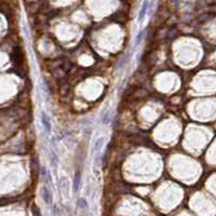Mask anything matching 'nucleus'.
<instances>
[{
	"instance_id": "f257e3e1",
	"label": "nucleus",
	"mask_w": 216,
	"mask_h": 216,
	"mask_svg": "<svg viewBox=\"0 0 216 216\" xmlns=\"http://www.w3.org/2000/svg\"><path fill=\"white\" fill-rule=\"evenodd\" d=\"M40 118H41V123H42V126H43L45 131L48 133V134H50V133L52 132V124H51L50 118L48 117V115H47L45 111L41 113Z\"/></svg>"
},
{
	"instance_id": "f03ea898",
	"label": "nucleus",
	"mask_w": 216,
	"mask_h": 216,
	"mask_svg": "<svg viewBox=\"0 0 216 216\" xmlns=\"http://www.w3.org/2000/svg\"><path fill=\"white\" fill-rule=\"evenodd\" d=\"M41 198L42 200L45 201V204H52V201H53V197H52V194L50 192L49 188L47 186H42L41 187Z\"/></svg>"
},
{
	"instance_id": "7ed1b4c3",
	"label": "nucleus",
	"mask_w": 216,
	"mask_h": 216,
	"mask_svg": "<svg viewBox=\"0 0 216 216\" xmlns=\"http://www.w3.org/2000/svg\"><path fill=\"white\" fill-rule=\"evenodd\" d=\"M104 144H105V137L101 136L99 138H96V140H95L94 144H93V151L95 153H99L103 149Z\"/></svg>"
},
{
	"instance_id": "20e7f679",
	"label": "nucleus",
	"mask_w": 216,
	"mask_h": 216,
	"mask_svg": "<svg viewBox=\"0 0 216 216\" xmlns=\"http://www.w3.org/2000/svg\"><path fill=\"white\" fill-rule=\"evenodd\" d=\"M148 5H149V1H148V0H145L144 2H143V5H142L140 14H138V21H140V22H143L144 18L146 16L147 10H148Z\"/></svg>"
},
{
	"instance_id": "39448f33",
	"label": "nucleus",
	"mask_w": 216,
	"mask_h": 216,
	"mask_svg": "<svg viewBox=\"0 0 216 216\" xmlns=\"http://www.w3.org/2000/svg\"><path fill=\"white\" fill-rule=\"evenodd\" d=\"M80 184H81V173L78 171V172H76V174H75V178H74V187H72V189H74V191H75V192L79 190Z\"/></svg>"
},
{
	"instance_id": "423d86ee",
	"label": "nucleus",
	"mask_w": 216,
	"mask_h": 216,
	"mask_svg": "<svg viewBox=\"0 0 216 216\" xmlns=\"http://www.w3.org/2000/svg\"><path fill=\"white\" fill-rule=\"evenodd\" d=\"M77 207H79V209H81V210H86V209L89 207V205H88V202H86V199L80 198L78 200V202H77Z\"/></svg>"
},
{
	"instance_id": "0eeeda50",
	"label": "nucleus",
	"mask_w": 216,
	"mask_h": 216,
	"mask_svg": "<svg viewBox=\"0 0 216 216\" xmlns=\"http://www.w3.org/2000/svg\"><path fill=\"white\" fill-rule=\"evenodd\" d=\"M143 36H144V32H140L138 35H137V37H136V39H135V45H138L142 42V40H143Z\"/></svg>"
}]
</instances>
